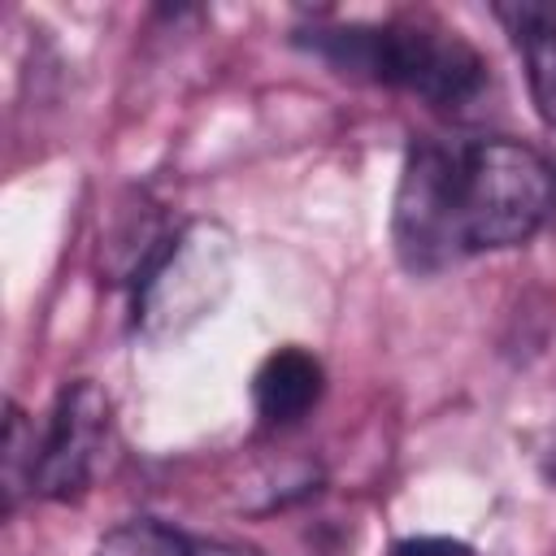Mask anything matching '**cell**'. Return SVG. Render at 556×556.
<instances>
[{
	"mask_svg": "<svg viewBox=\"0 0 556 556\" xmlns=\"http://www.w3.org/2000/svg\"><path fill=\"white\" fill-rule=\"evenodd\" d=\"M308 52L326 56L334 70L408 91L443 113H465L486 96V56L452 26L434 17H395V22H352V26H313L300 35Z\"/></svg>",
	"mask_w": 556,
	"mask_h": 556,
	"instance_id": "obj_2",
	"label": "cell"
},
{
	"mask_svg": "<svg viewBox=\"0 0 556 556\" xmlns=\"http://www.w3.org/2000/svg\"><path fill=\"white\" fill-rule=\"evenodd\" d=\"M556 208V165L521 139H421L408 148L391 239L413 274L530 243Z\"/></svg>",
	"mask_w": 556,
	"mask_h": 556,
	"instance_id": "obj_1",
	"label": "cell"
},
{
	"mask_svg": "<svg viewBox=\"0 0 556 556\" xmlns=\"http://www.w3.org/2000/svg\"><path fill=\"white\" fill-rule=\"evenodd\" d=\"M547 226H552V230H556V208H552V222H547Z\"/></svg>",
	"mask_w": 556,
	"mask_h": 556,
	"instance_id": "obj_11",
	"label": "cell"
},
{
	"mask_svg": "<svg viewBox=\"0 0 556 556\" xmlns=\"http://www.w3.org/2000/svg\"><path fill=\"white\" fill-rule=\"evenodd\" d=\"M91 556H195V543L156 517H130L104 530Z\"/></svg>",
	"mask_w": 556,
	"mask_h": 556,
	"instance_id": "obj_7",
	"label": "cell"
},
{
	"mask_svg": "<svg viewBox=\"0 0 556 556\" xmlns=\"http://www.w3.org/2000/svg\"><path fill=\"white\" fill-rule=\"evenodd\" d=\"M113 430V404L100 382L74 378L56 391L48 426L39 434V460H35V495L70 504L78 500L109 447Z\"/></svg>",
	"mask_w": 556,
	"mask_h": 556,
	"instance_id": "obj_4",
	"label": "cell"
},
{
	"mask_svg": "<svg viewBox=\"0 0 556 556\" xmlns=\"http://www.w3.org/2000/svg\"><path fill=\"white\" fill-rule=\"evenodd\" d=\"M35 460H39V434L30 417L9 404L4 417V508L13 513L26 491H35Z\"/></svg>",
	"mask_w": 556,
	"mask_h": 556,
	"instance_id": "obj_8",
	"label": "cell"
},
{
	"mask_svg": "<svg viewBox=\"0 0 556 556\" xmlns=\"http://www.w3.org/2000/svg\"><path fill=\"white\" fill-rule=\"evenodd\" d=\"M391 556H473V547L452 534H408L391 547Z\"/></svg>",
	"mask_w": 556,
	"mask_h": 556,
	"instance_id": "obj_9",
	"label": "cell"
},
{
	"mask_svg": "<svg viewBox=\"0 0 556 556\" xmlns=\"http://www.w3.org/2000/svg\"><path fill=\"white\" fill-rule=\"evenodd\" d=\"M235 243L217 222L174 230L148 269L135 278V330L161 339L200 321L230 287Z\"/></svg>",
	"mask_w": 556,
	"mask_h": 556,
	"instance_id": "obj_3",
	"label": "cell"
},
{
	"mask_svg": "<svg viewBox=\"0 0 556 556\" xmlns=\"http://www.w3.org/2000/svg\"><path fill=\"white\" fill-rule=\"evenodd\" d=\"M495 17L526 61V83L539 117L556 130V4H500Z\"/></svg>",
	"mask_w": 556,
	"mask_h": 556,
	"instance_id": "obj_6",
	"label": "cell"
},
{
	"mask_svg": "<svg viewBox=\"0 0 556 556\" xmlns=\"http://www.w3.org/2000/svg\"><path fill=\"white\" fill-rule=\"evenodd\" d=\"M321 387H326V369L313 352L278 348L252 374V404L269 426H291L317 408Z\"/></svg>",
	"mask_w": 556,
	"mask_h": 556,
	"instance_id": "obj_5",
	"label": "cell"
},
{
	"mask_svg": "<svg viewBox=\"0 0 556 556\" xmlns=\"http://www.w3.org/2000/svg\"><path fill=\"white\" fill-rule=\"evenodd\" d=\"M195 556H261V552L239 547V543H195Z\"/></svg>",
	"mask_w": 556,
	"mask_h": 556,
	"instance_id": "obj_10",
	"label": "cell"
}]
</instances>
